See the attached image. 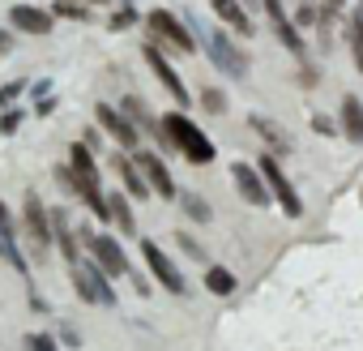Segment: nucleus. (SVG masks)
Wrapping results in <instances>:
<instances>
[{"mask_svg": "<svg viewBox=\"0 0 363 351\" xmlns=\"http://www.w3.org/2000/svg\"><path fill=\"white\" fill-rule=\"evenodd\" d=\"M94 116H99V124H103V129H107L124 150H137V137H141V133H137V124H133L124 112H116V107H103V103H99V107H94Z\"/></svg>", "mask_w": 363, "mask_h": 351, "instance_id": "9", "label": "nucleus"}, {"mask_svg": "<svg viewBox=\"0 0 363 351\" xmlns=\"http://www.w3.org/2000/svg\"><path fill=\"white\" fill-rule=\"evenodd\" d=\"M210 9H214L223 22H231L240 35H252V22H248V14L240 9V0H210Z\"/></svg>", "mask_w": 363, "mask_h": 351, "instance_id": "18", "label": "nucleus"}, {"mask_svg": "<svg viewBox=\"0 0 363 351\" xmlns=\"http://www.w3.org/2000/svg\"><path fill=\"white\" fill-rule=\"evenodd\" d=\"M133 22H137V14H133V9H120V14L111 18V31H124V26H133Z\"/></svg>", "mask_w": 363, "mask_h": 351, "instance_id": "26", "label": "nucleus"}, {"mask_svg": "<svg viewBox=\"0 0 363 351\" xmlns=\"http://www.w3.org/2000/svg\"><path fill=\"white\" fill-rule=\"evenodd\" d=\"M337 9H342V0H325V22H329V18H333Z\"/></svg>", "mask_w": 363, "mask_h": 351, "instance_id": "31", "label": "nucleus"}, {"mask_svg": "<svg viewBox=\"0 0 363 351\" xmlns=\"http://www.w3.org/2000/svg\"><path fill=\"white\" fill-rule=\"evenodd\" d=\"M206 52H210V56H214V65H218V69H227L231 77H244V73H248V60L231 48V39H227L223 31H206Z\"/></svg>", "mask_w": 363, "mask_h": 351, "instance_id": "8", "label": "nucleus"}, {"mask_svg": "<svg viewBox=\"0 0 363 351\" xmlns=\"http://www.w3.org/2000/svg\"><path fill=\"white\" fill-rule=\"evenodd\" d=\"M116 171H120V180H124L128 198L145 202V193H150V180H145V171H137V158H116Z\"/></svg>", "mask_w": 363, "mask_h": 351, "instance_id": "15", "label": "nucleus"}, {"mask_svg": "<svg viewBox=\"0 0 363 351\" xmlns=\"http://www.w3.org/2000/svg\"><path fill=\"white\" fill-rule=\"evenodd\" d=\"M342 133H346L354 146H363V103H359L354 94L342 99Z\"/></svg>", "mask_w": 363, "mask_h": 351, "instance_id": "16", "label": "nucleus"}, {"mask_svg": "<svg viewBox=\"0 0 363 351\" xmlns=\"http://www.w3.org/2000/svg\"><path fill=\"white\" fill-rule=\"evenodd\" d=\"M145 65H150V69H154V77L171 90V103H175V107H189V103H193V99H189V86L179 82V73L167 65V56H162L154 43H145Z\"/></svg>", "mask_w": 363, "mask_h": 351, "instance_id": "5", "label": "nucleus"}, {"mask_svg": "<svg viewBox=\"0 0 363 351\" xmlns=\"http://www.w3.org/2000/svg\"><path fill=\"white\" fill-rule=\"evenodd\" d=\"M257 167H261V180H265L269 198H274V202H278V206H282V210H286L291 219H299V215H303V202H299L295 185L286 180V171H282V163H278L274 154H265V158H261Z\"/></svg>", "mask_w": 363, "mask_h": 351, "instance_id": "3", "label": "nucleus"}, {"mask_svg": "<svg viewBox=\"0 0 363 351\" xmlns=\"http://www.w3.org/2000/svg\"><path fill=\"white\" fill-rule=\"evenodd\" d=\"M56 14H60V18H82L86 9H82V5H73V0H56Z\"/></svg>", "mask_w": 363, "mask_h": 351, "instance_id": "25", "label": "nucleus"}, {"mask_svg": "<svg viewBox=\"0 0 363 351\" xmlns=\"http://www.w3.org/2000/svg\"><path fill=\"white\" fill-rule=\"evenodd\" d=\"M265 14H269V22H274V35L282 39V48H286V52H295V56H303V35H299V31H295V22L286 18L282 0H265Z\"/></svg>", "mask_w": 363, "mask_h": 351, "instance_id": "11", "label": "nucleus"}, {"mask_svg": "<svg viewBox=\"0 0 363 351\" xmlns=\"http://www.w3.org/2000/svg\"><path fill=\"white\" fill-rule=\"evenodd\" d=\"M206 287H210L214 296H231V291H235V274H231L227 266H210V270H206Z\"/></svg>", "mask_w": 363, "mask_h": 351, "instance_id": "19", "label": "nucleus"}, {"mask_svg": "<svg viewBox=\"0 0 363 351\" xmlns=\"http://www.w3.org/2000/svg\"><path fill=\"white\" fill-rule=\"evenodd\" d=\"M5 48H9V39H5V35H0V52H5Z\"/></svg>", "mask_w": 363, "mask_h": 351, "instance_id": "32", "label": "nucleus"}, {"mask_svg": "<svg viewBox=\"0 0 363 351\" xmlns=\"http://www.w3.org/2000/svg\"><path fill=\"white\" fill-rule=\"evenodd\" d=\"M235 189L244 193V202H252V206H269V189H265L261 176H257V167L235 163Z\"/></svg>", "mask_w": 363, "mask_h": 351, "instance_id": "13", "label": "nucleus"}, {"mask_svg": "<svg viewBox=\"0 0 363 351\" xmlns=\"http://www.w3.org/2000/svg\"><path fill=\"white\" fill-rule=\"evenodd\" d=\"M137 167L145 171V180H150V189H154V193H162L167 202L175 198V180H171V171H167V163H162L158 154H150V150H137Z\"/></svg>", "mask_w": 363, "mask_h": 351, "instance_id": "10", "label": "nucleus"}, {"mask_svg": "<svg viewBox=\"0 0 363 351\" xmlns=\"http://www.w3.org/2000/svg\"><path fill=\"white\" fill-rule=\"evenodd\" d=\"M111 202V219L124 227V236H137V223H133V210H128V198H107Z\"/></svg>", "mask_w": 363, "mask_h": 351, "instance_id": "21", "label": "nucleus"}, {"mask_svg": "<svg viewBox=\"0 0 363 351\" xmlns=\"http://www.w3.org/2000/svg\"><path fill=\"white\" fill-rule=\"evenodd\" d=\"M22 124V112H5V116H0V133H13Z\"/></svg>", "mask_w": 363, "mask_h": 351, "instance_id": "27", "label": "nucleus"}, {"mask_svg": "<svg viewBox=\"0 0 363 351\" xmlns=\"http://www.w3.org/2000/svg\"><path fill=\"white\" fill-rule=\"evenodd\" d=\"M141 257H145V266L154 270V279H158L167 291H175V296L184 291V274H179V270L171 266V257H167V253H162L154 240H141Z\"/></svg>", "mask_w": 363, "mask_h": 351, "instance_id": "6", "label": "nucleus"}, {"mask_svg": "<svg viewBox=\"0 0 363 351\" xmlns=\"http://www.w3.org/2000/svg\"><path fill=\"white\" fill-rule=\"evenodd\" d=\"M201 103H206V107H210V112H223V107H227V103H223V94H218V90H206V94H201Z\"/></svg>", "mask_w": 363, "mask_h": 351, "instance_id": "28", "label": "nucleus"}, {"mask_svg": "<svg viewBox=\"0 0 363 351\" xmlns=\"http://www.w3.org/2000/svg\"><path fill=\"white\" fill-rule=\"evenodd\" d=\"M158 124H162L167 141H171L179 154H184L189 163H214V141H210L184 112H171V116H162Z\"/></svg>", "mask_w": 363, "mask_h": 351, "instance_id": "1", "label": "nucleus"}, {"mask_svg": "<svg viewBox=\"0 0 363 351\" xmlns=\"http://www.w3.org/2000/svg\"><path fill=\"white\" fill-rule=\"evenodd\" d=\"M184 210L193 219H210V206H201V198H184Z\"/></svg>", "mask_w": 363, "mask_h": 351, "instance_id": "24", "label": "nucleus"}, {"mask_svg": "<svg viewBox=\"0 0 363 351\" xmlns=\"http://www.w3.org/2000/svg\"><path fill=\"white\" fill-rule=\"evenodd\" d=\"M26 232H30L35 249H48V240H52V215L43 210V202L35 193L26 198Z\"/></svg>", "mask_w": 363, "mask_h": 351, "instance_id": "12", "label": "nucleus"}, {"mask_svg": "<svg viewBox=\"0 0 363 351\" xmlns=\"http://www.w3.org/2000/svg\"><path fill=\"white\" fill-rule=\"evenodd\" d=\"M145 26H150L158 39H171V48H175V52H193V48H197V43H193V35L179 26V18H175V14H167V9H154V14L145 18Z\"/></svg>", "mask_w": 363, "mask_h": 351, "instance_id": "7", "label": "nucleus"}, {"mask_svg": "<svg viewBox=\"0 0 363 351\" xmlns=\"http://www.w3.org/2000/svg\"><path fill=\"white\" fill-rule=\"evenodd\" d=\"M248 124H252V129H257L265 141H274V150H286V137H282V129H278L274 120H265V116H252Z\"/></svg>", "mask_w": 363, "mask_h": 351, "instance_id": "20", "label": "nucleus"}, {"mask_svg": "<svg viewBox=\"0 0 363 351\" xmlns=\"http://www.w3.org/2000/svg\"><path fill=\"white\" fill-rule=\"evenodd\" d=\"M86 249L94 253V261H99L111 279H124V274H128V257H124V249H120L116 236H107V232H86Z\"/></svg>", "mask_w": 363, "mask_h": 351, "instance_id": "4", "label": "nucleus"}, {"mask_svg": "<svg viewBox=\"0 0 363 351\" xmlns=\"http://www.w3.org/2000/svg\"><path fill=\"white\" fill-rule=\"evenodd\" d=\"M9 22L26 35H52V14L48 9H35V5H13Z\"/></svg>", "mask_w": 363, "mask_h": 351, "instance_id": "14", "label": "nucleus"}, {"mask_svg": "<svg viewBox=\"0 0 363 351\" xmlns=\"http://www.w3.org/2000/svg\"><path fill=\"white\" fill-rule=\"evenodd\" d=\"M69 274H73V283H77V291H82V300L86 304H103V308H111L116 304V291H111V274L99 266V261H73L69 266Z\"/></svg>", "mask_w": 363, "mask_h": 351, "instance_id": "2", "label": "nucleus"}, {"mask_svg": "<svg viewBox=\"0 0 363 351\" xmlns=\"http://www.w3.org/2000/svg\"><path fill=\"white\" fill-rule=\"evenodd\" d=\"M312 124H316V133H325V137H333V120H325V116H312Z\"/></svg>", "mask_w": 363, "mask_h": 351, "instance_id": "29", "label": "nucleus"}, {"mask_svg": "<svg viewBox=\"0 0 363 351\" xmlns=\"http://www.w3.org/2000/svg\"><path fill=\"white\" fill-rule=\"evenodd\" d=\"M26 347H30V351H56L52 334H30V338H26Z\"/></svg>", "mask_w": 363, "mask_h": 351, "instance_id": "23", "label": "nucleus"}, {"mask_svg": "<svg viewBox=\"0 0 363 351\" xmlns=\"http://www.w3.org/2000/svg\"><path fill=\"white\" fill-rule=\"evenodd\" d=\"M0 257H5L13 270H26V257H22L18 244H13V219H9L5 206H0Z\"/></svg>", "mask_w": 363, "mask_h": 351, "instance_id": "17", "label": "nucleus"}, {"mask_svg": "<svg viewBox=\"0 0 363 351\" xmlns=\"http://www.w3.org/2000/svg\"><path fill=\"white\" fill-rule=\"evenodd\" d=\"M18 90H22V82H13V86H5V90H0V103H9V99H13Z\"/></svg>", "mask_w": 363, "mask_h": 351, "instance_id": "30", "label": "nucleus"}, {"mask_svg": "<svg viewBox=\"0 0 363 351\" xmlns=\"http://www.w3.org/2000/svg\"><path fill=\"white\" fill-rule=\"evenodd\" d=\"M350 52H354V65H359V73H363V14L350 22Z\"/></svg>", "mask_w": 363, "mask_h": 351, "instance_id": "22", "label": "nucleus"}]
</instances>
